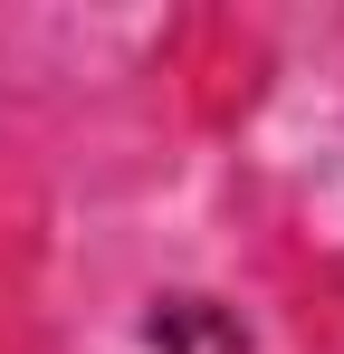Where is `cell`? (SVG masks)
<instances>
[{"label":"cell","instance_id":"6da1fadb","mask_svg":"<svg viewBox=\"0 0 344 354\" xmlns=\"http://www.w3.org/2000/svg\"><path fill=\"white\" fill-rule=\"evenodd\" d=\"M144 335H153L163 354H191V345H211V354H239V345H249V335H239L229 316H211V297H163V306L144 316Z\"/></svg>","mask_w":344,"mask_h":354}]
</instances>
